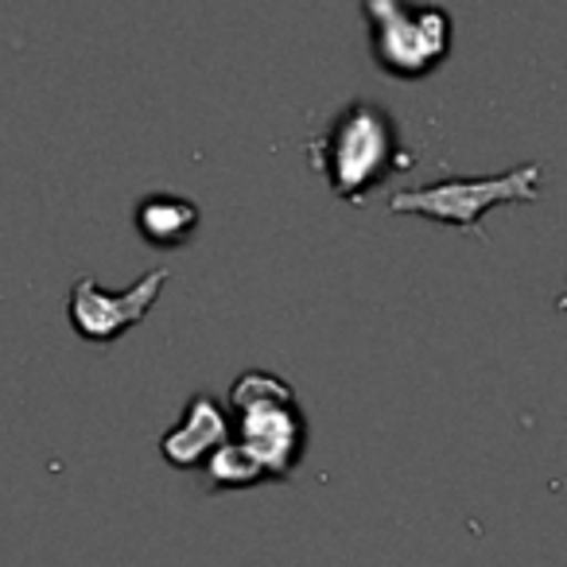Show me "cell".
<instances>
[{
	"mask_svg": "<svg viewBox=\"0 0 567 567\" xmlns=\"http://www.w3.org/2000/svg\"><path fill=\"white\" fill-rule=\"evenodd\" d=\"M308 159L323 175L334 198L365 203L393 175L409 172L416 164V152L409 148L401 121L385 105L370 102V97H354L327 121L323 133L311 136Z\"/></svg>",
	"mask_w": 567,
	"mask_h": 567,
	"instance_id": "6da1fadb",
	"label": "cell"
},
{
	"mask_svg": "<svg viewBox=\"0 0 567 567\" xmlns=\"http://www.w3.org/2000/svg\"><path fill=\"white\" fill-rule=\"evenodd\" d=\"M229 424L234 440L265 466L268 482H288L308 455L311 427L300 396L280 373L245 370L229 385Z\"/></svg>",
	"mask_w": 567,
	"mask_h": 567,
	"instance_id": "7a4b0ae2",
	"label": "cell"
},
{
	"mask_svg": "<svg viewBox=\"0 0 567 567\" xmlns=\"http://www.w3.org/2000/svg\"><path fill=\"white\" fill-rule=\"evenodd\" d=\"M540 164H517L497 175H451V179L440 183H420V187L396 190L389 198V210L443 221V226H455L463 234H474L478 241H486L482 214L497 203H536L540 198Z\"/></svg>",
	"mask_w": 567,
	"mask_h": 567,
	"instance_id": "3957f363",
	"label": "cell"
},
{
	"mask_svg": "<svg viewBox=\"0 0 567 567\" xmlns=\"http://www.w3.org/2000/svg\"><path fill=\"white\" fill-rule=\"evenodd\" d=\"M370 55L389 79L416 82L435 74L451 55L455 20L440 4H404V0H365Z\"/></svg>",
	"mask_w": 567,
	"mask_h": 567,
	"instance_id": "277c9868",
	"label": "cell"
},
{
	"mask_svg": "<svg viewBox=\"0 0 567 567\" xmlns=\"http://www.w3.org/2000/svg\"><path fill=\"white\" fill-rule=\"evenodd\" d=\"M172 280L167 268H148L141 280H133L125 292H110L94 276H79L66 296V319H71L74 334L94 347H110L125 331L141 327L148 319L152 303L159 300L164 284Z\"/></svg>",
	"mask_w": 567,
	"mask_h": 567,
	"instance_id": "5b68a950",
	"label": "cell"
},
{
	"mask_svg": "<svg viewBox=\"0 0 567 567\" xmlns=\"http://www.w3.org/2000/svg\"><path fill=\"white\" fill-rule=\"evenodd\" d=\"M229 440H234L229 409H221L210 393H195L183 404L179 424L159 435V455L175 471H190V466H206V458Z\"/></svg>",
	"mask_w": 567,
	"mask_h": 567,
	"instance_id": "8992f818",
	"label": "cell"
},
{
	"mask_svg": "<svg viewBox=\"0 0 567 567\" xmlns=\"http://www.w3.org/2000/svg\"><path fill=\"white\" fill-rule=\"evenodd\" d=\"M136 229L148 245L156 249H179L195 237L203 210H198L195 198L172 195V190H156V195H144L136 203Z\"/></svg>",
	"mask_w": 567,
	"mask_h": 567,
	"instance_id": "52a82bcc",
	"label": "cell"
},
{
	"mask_svg": "<svg viewBox=\"0 0 567 567\" xmlns=\"http://www.w3.org/2000/svg\"><path fill=\"white\" fill-rule=\"evenodd\" d=\"M203 471H206V482H210V489H249V486H260V482H268L265 466H260L257 458H252L237 440L221 443V447L214 451L210 458H206Z\"/></svg>",
	"mask_w": 567,
	"mask_h": 567,
	"instance_id": "ba28073f",
	"label": "cell"
}]
</instances>
